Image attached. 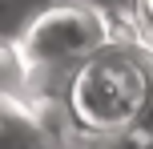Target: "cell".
<instances>
[{"label":"cell","instance_id":"cell-1","mask_svg":"<svg viewBox=\"0 0 153 149\" xmlns=\"http://www.w3.org/2000/svg\"><path fill=\"white\" fill-rule=\"evenodd\" d=\"M153 105V53L109 44L65 77V117L85 141L129 137L145 125Z\"/></svg>","mask_w":153,"mask_h":149},{"label":"cell","instance_id":"cell-2","mask_svg":"<svg viewBox=\"0 0 153 149\" xmlns=\"http://www.w3.org/2000/svg\"><path fill=\"white\" fill-rule=\"evenodd\" d=\"M109 44H117L109 16L93 4H81V0H56V4L40 8L12 36V48L20 53V61L32 73V85L40 73L81 69L85 61L105 53Z\"/></svg>","mask_w":153,"mask_h":149},{"label":"cell","instance_id":"cell-3","mask_svg":"<svg viewBox=\"0 0 153 149\" xmlns=\"http://www.w3.org/2000/svg\"><path fill=\"white\" fill-rule=\"evenodd\" d=\"M0 149H56L36 105L8 101V97L0 101Z\"/></svg>","mask_w":153,"mask_h":149},{"label":"cell","instance_id":"cell-4","mask_svg":"<svg viewBox=\"0 0 153 149\" xmlns=\"http://www.w3.org/2000/svg\"><path fill=\"white\" fill-rule=\"evenodd\" d=\"M137 16H141V24L153 32V0H137Z\"/></svg>","mask_w":153,"mask_h":149},{"label":"cell","instance_id":"cell-5","mask_svg":"<svg viewBox=\"0 0 153 149\" xmlns=\"http://www.w3.org/2000/svg\"><path fill=\"white\" fill-rule=\"evenodd\" d=\"M137 133H149V137H153V105H149V117H145V125H141Z\"/></svg>","mask_w":153,"mask_h":149}]
</instances>
